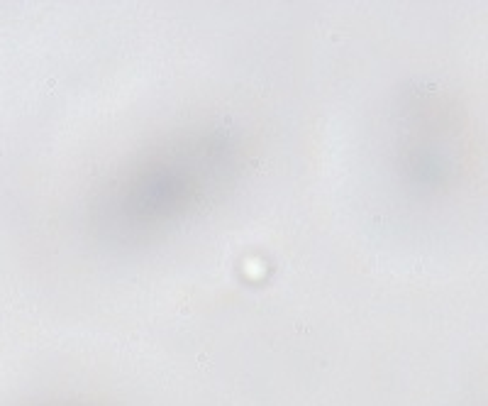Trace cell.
<instances>
[{
  "mask_svg": "<svg viewBox=\"0 0 488 406\" xmlns=\"http://www.w3.org/2000/svg\"><path fill=\"white\" fill-rule=\"evenodd\" d=\"M235 152L222 128L188 132L149 149L108 184L95 208L98 225L122 240L173 225L225 184Z\"/></svg>",
  "mask_w": 488,
  "mask_h": 406,
  "instance_id": "cell-1",
  "label": "cell"
}]
</instances>
